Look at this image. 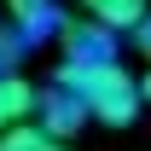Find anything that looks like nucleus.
Segmentation results:
<instances>
[{
  "label": "nucleus",
  "instance_id": "9d476101",
  "mask_svg": "<svg viewBox=\"0 0 151 151\" xmlns=\"http://www.w3.org/2000/svg\"><path fill=\"white\" fill-rule=\"evenodd\" d=\"M139 93H145V105H151V70H145V76H139Z\"/></svg>",
  "mask_w": 151,
  "mask_h": 151
},
{
  "label": "nucleus",
  "instance_id": "423d86ee",
  "mask_svg": "<svg viewBox=\"0 0 151 151\" xmlns=\"http://www.w3.org/2000/svg\"><path fill=\"white\" fill-rule=\"evenodd\" d=\"M6 6H12V18L23 23L18 29L23 41H41V35H58V29H64V18L52 12V0H6Z\"/></svg>",
  "mask_w": 151,
  "mask_h": 151
},
{
  "label": "nucleus",
  "instance_id": "39448f33",
  "mask_svg": "<svg viewBox=\"0 0 151 151\" xmlns=\"http://www.w3.org/2000/svg\"><path fill=\"white\" fill-rule=\"evenodd\" d=\"M81 12L99 23V29H111V35H134L139 23H145V0H81Z\"/></svg>",
  "mask_w": 151,
  "mask_h": 151
},
{
  "label": "nucleus",
  "instance_id": "1a4fd4ad",
  "mask_svg": "<svg viewBox=\"0 0 151 151\" xmlns=\"http://www.w3.org/2000/svg\"><path fill=\"white\" fill-rule=\"evenodd\" d=\"M134 52H139V58H151V12H145V23L134 29Z\"/></svg>",
  "mask_w": 151,
  "mask_h": 151
},
{
  "label": "nucleus",
  "instance_id": "f03ea898",
  "mask_svg": "<svg viewBox=\"0 0 151 151\" xmlns=\"http://www.w3.org/2000/svg\"><path fill=\"white\" fill-rule=\"evenodd\" d=\"M35 111H41V128L52 134V139H70V134L81 128V122H87V105H81V99H76L70 87L58 81V76H52V87H41Z\"/></svg>",
  "mask_w": 151,
  "mask_h": 151
},
{
  "label": "nucleus",
  "instance_id": "f257e3e1",
  "mask_svg": "<svg viewBox=\"0 0 151 151\" xmlns=\"http://www.w3.org/2000/svg\"><path fill=\"white\" fill-rule=\"evenodd\" d=\"M58 81H64V87L87 105V116L105 122V128H128L134 116L145 111V93H139L134 70H122L116 58H105V64H64Z\"/></svg>",
  "mask_w": 151,
  "mask_h": 151
},
{
  "label": "nucleus",
  "instance_id": "0eeeda50",
  "mask_svg": "<svg viewBox=\"0 0 151 151\" xmlns=\"http://www.w3.org/2000/svg\"><path fill=\"white\" fill-rule=\"evenodd\" d=\"M0 151H70V139H52L41 122H23V128L0 134Z\"/></svg>",
  "mask_w": 151,
  "mask_h": 151
},
{
  "label": "nucleus",
  "instance_id": "20e7f679",
  "mask_svg": "<svg viewBox=\"0 0 151 151\" xmlns=\"http://www.w3.org/2000/svg\"><path fill=\"white\" fill-rule=\"evenodd\" d=\"M35 99H41L35 81H23V76H0V134L23 128V122L35 116Z\"/></svg>",
  "mask_w": 151,
  "mask_h": 151
},
{
  "label": "nucleus",
  "instance_id": "6e6552de",
  "mask_svg": "<svg viewBox=\"0 0 151 151\" xmlns=\"http://www.w3.org/2000/svg\"><path fill=\"white\" fill-rule=\"evenodd\" d=\"M23 47H29V41H23L18 29H6V23H0V76H18V58H23Z\"/></svg>",
  "mask_w": 151,
  "mask_h": 151
},
{
  "label": "nucleus",
  "instance_id": "7ed1b4c3",
  "mask_svg": "<svg viewBox=\"0 0 151 151\" xmlns=\"http://www.w3.org/2000/svg\"><path fill=\"white\" fill-rule=\"evenodd\" d=\"M58 41H64V64H105V58H116V52H111L116 35L99 29V23H64Z\"/></svg>",
  "mask_w": 151,
  "mask_h": 151
}]
</instances>
